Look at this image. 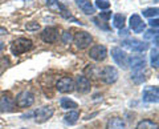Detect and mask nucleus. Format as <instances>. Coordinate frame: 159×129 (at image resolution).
Masks as SVG:
<instances>
[{
  "label": "nucleus",
  "instance_id": "f257e3e1",
  "mask_svg": "<svg viewBox=\"0 0 159 129\" xmlns=\"http://www.w3.org/2000/svg\"><path fill=\"white\" fill-rule=\"evenodd\" d=\"M32 47H33L32 40L25 39V37H19V39H16V40L12 41V44H11V51H12L13 55L19 56V55H23V53L28 52L29 49H32Z\"/></svg>",
  "mask_w": 159,
  "mask_h": 129
},
{
  "label": "nucleus",
  "instance_id": "f03ea898",
  "mask_svg": "<svg viewBox=\"0 0 159 129\" xmlns=\"http://www.w3.org/2000/svg\"><path fill=\"white\" fill-rule=\"evenodd\" d=\"M15 105L19 108H29L34 103V96L29 91H21L15 97Z\"/></svg>",
  "mask_w": 159,
  "mask_h": 129
},
{
  "label": "nucleus",
  "instance_id": "7ed1b4c3",
  "mask_svg": "<svg viewBox=\"0 0 159 129\" xmlns=\"http://www.w3.org/2000/svg\"><path fill=\"white\" fill-rule=\"evenodd\" d=\"M73 41H74V44H76L77 48L84 49V48H86L92 44L93 37H92L90 33H88L85 31H80V32H77L76 35H74Z\"/></svg>",
  "mask_w": 159,
  "mask_h": 129
},
{
  "label": "nucleus",
  "instance_id": "20e7f679",
  "mask_svg": "<svg viewBox=\"0 0 159 129\" xmlns=\"http://www.w3.org/2000/svg\"><path fill=\"white\" fill-rule=\"evenodd\" d=\"M122 47L129 49V51H133V52H145L148 48V45L146 43L139 41L137 39H127V40H123Z\"/></svg>",
  "mask_w": 159,
  "mask_h": 129
},
{
  "label": "nucleus",
  "instance_id": "39448f33",
  "mask_svg": "<svg viewBox=\"0 0 159 129\" xmlns=\"http://www.w3.org/2000/svg\"><path fill=\"white\" fill-rule=\"evenodd\" d=\"M53 113H54V109L52 107H41V108H39L34 111V120H36V122H45L48 121L49 118H51L53 116Z\"/></svg>",
  "mask_w": 159,
  "mask_h": 129
},
{
  "label": "nucleus",
  "instance_id": "423d86ee",
  "mask_svg": "<svg viewBox=\"0 0 159 129\" xmlns=\"http://www.w3.org/2000/svg\"><path fill=\"white\" fill-rule=\"evenodd\" d=\"M101 79H102V81L103 83H106V84H113V83H116L117 81V79H118V71L114 67L111 65H107L101 71Z\"/></svg>",
  "mask_w": 159,
  "mask_h": 129
},
{
  "label": "nucleus",
  "instance_id": "0eeeda50",
  "mask_svg": "<svg viewBox=\"0 0 159 129\" xmlns=\"http://www.w3.org/2000/svg\"><path fill=\"white\" fill-rule=\"evenodd\" d=\"M142 98L145 103H158L159 100L158 87H146L142 92Z\"/></svg>",
  "mask_w": 159,
  "mask_h": 129
},
{
  "label": "nucleus",
  "instance_id": "6e6552de",
  "mask_svg": "<svg viewBox=\"0 0 159 129\" xmlns=\"http://www.w3.org/2000/svg\"><path fill=\"white\" fill-rule=\"evenodd\" d=\"M56 89L61 93H70L74 89V81L70 77H61L60 80L56 83Z\"/></svg>",
  "mask_w": 159,
  "mask_h": 129
},
{
  "label": "nucleus",
  "instance_id": "1a4fd4ad",
  "mask_svg": "<svg viewBox=\"0 0 159 129\" xmlns=\"http://www.w3.org/2000/svg\"><path fill=\"white\" fill-rule=\"evenodd\" d=\"M127 65L131 68V71H145L146 60L142 56H130L127 57Z\"/></svg>",
  "mask_w": 159,
  "mask_h": 129
},
{
  "label": "nucleus",
  "instance_id": "9d476101",
  "mask_svg": "<svg viewBox=\"0 0 159 129\" xmlns=\"http://www.w3.org/2000/svg\"><path fill=\"white\" fill-rule=\"evenodd\" d=\"M106 55H107V49L105 45H93L90 48V51H89V56L96 61L105 60Z\"/></svg>",
  "mask_w": 159,
  "mask_h": 129
},
{
  "label": "nucleus",
  "instance_id": "9b49d317",
  "mask_svg": "<svg viewBox=\"0 0 159 129\" xmlns=\"http://www.w3.org/2000/svg\"><path fill=\"white\" fill-rule=\"evenodd\" d=\"M111 56L114 59V61L117 63V65L122 67V68H126L127 67V55L123 52L121 48L114 47L111 49Z\"/></svg>",
  "mask_w": 159,
  "mask_h": 129
},
{
  "label": "nucleus",
  "instance_id": "f8f14e48",
  "mask_svg": "<svg viewBox=\"0 0 159 129\" xmlns=\"http://www.w3.org/2000/svg\"><path fill=\"white\" fill-rule=\"evenodd\" d=\"M43 41L45 43H54L58 39V28L56 27H47L45 29H43V32L40 33Z\"/></svg>",
  "mask_w": 159,
  "mask_h": 129
},
{
  "label": "nucleus",
  "instance_id": "ddd939ff",
  "mask_svg": "<svg viewBox=\"0 0 159 129\" xmlns=\"http://www.w3.org/2000/svg\"><path fill=\"white\" fill-rule=\"evenodd\" d=\"M74 88H77L80 93H88L90 91V81L86 76H77L76 83H74Z\"/></svg>",
  "mask_w": 159,
  "mask_h": 129
},
{
  "label": "nucleus",
  "instance_id": "4468645a",
  "mask_svg": "<svg viewBox=\"0 0 159 129\" xmlns=\"http://www.w3.org/2000/svg\"><path fill=\"white\" fill-rule=\"evenodd\" d=\"M130 28L135 33H141L145 29V23L142 22V19L139 15H133L130 17Z\"/></svg>",
  "mask_w": 159,
  "mask_h": 129
},
{
  "label": "nucleus",
  "instance_id": "2eb2a0df",
  "mask_svg": "<svg viewBox=\"0 0 159 129\" xmlns=\"http://www.w3.org/2000/svg\"><path fill=\"white\" fill-rule=\"evenodd\" d=\"M0 109L3 112H12L15 109V101L12 97H9L8 95H3L0 97Z\"/></svg>",
  "mask_w": 159,
  "mask_h": 129
},
{
  "label": "nucleus",
  "instance_id": "dca6fc26",
  "mask_svg": "<svg viewBox=\"0 0 159 129\" xmlns=\"http://www.w3.org/2000/svg\"><path fill=\"white\" fill-rule=\"evenodd\" d=\"M106 129H126V124L121 117H111L107 121Z\"/></svg>",
  "mask_w": 159,
  "mask_h": 129
},
{
  "label": "nucleus",
  "instance_id": "f3484780",
  "mask_svg": "<svg viewBox=\"0 0 159 129\" xmlns=\"http://www.w3.org/2000/svg\"><path fill=\"white\" fill-rule=\"evenodd\" d=\"M74 2L77 3V6L81 8L86 15H93L94 12H96V9H94V7L92 6V3L89 2V0H74Z\"/></svg>",
  "mask_w": 159,
  "mask_h": 129
},
{
  "label": "nucleus",
  "instance_id": "a211bd4d",
  "mask_svg": "<svg viewBox=\"0 0 159 129\" xmlns=\"http://www.w3.org/2000/svg\"><path fill=\"white\" fill-rule=\"evenodd\" d=\"M125 23H126V19L123 15L121 13H116L114 15V17H113V26L118 28V29H122V28H125Z\"/></svg>",
  "mask_w": 159,
  "mask_h": 129
},
{
  "label": "nucleus",
  "instance_id": "6ab92c4d",
  "mask_svg": "<svg viewBox=\"0 0 159 129\" xmlns=\"http://www.w3.org/2000/svg\"><path fill=\"white\" fill-rule=\"evenodd\" d=\"M135 129H158V124L152 120H142L137 124Z\"/></svg>",
  "mask_w": 159,
  "mask_h": 129
},
{
  "label": "nucleus",
  "instance_id": "aec40b11",
  "mask_svg": "<svg viewBox=\"0 0 159 129\" xmlns=\"http://www.w3.org/2000/svg\"><path fill=\"white\" fill-rule=\"evenodd\" d=\"M60 104H61L62 109H69V111H72V109L78 107L76 101H73V100H70V98H68V97H62L61 100H60Z\"/></svg>",
  "mask_w": 159,
  "mask_h": 129
},
{
  "label": "nucleus",
  "instance_id": "412c9836",
  "mask_svg": "<svg viewBox=\"0 0 159 129\" xmlns=\"http://www.w3.org/2000/svg\"><path fill=\"white\" fill-rule=\"evenodd\" d=\"M131 80L135 84H142L146 80L145 77V71H133L131 73Z\"/></svg>",
  "mask_w": 159,
  "mask_h": 129
},
{
  "label": "nucleus",
  "instance_id": "4be33fe9",
  "mask_svg": "<svg viewBox=\"0 0 159 129\" xmlns=\"http://www.w3.org/2000/svg\"><path fill=\"white\" fill-rule=\"evenodd\" d=\"M143 37H145V40H152L155 43V45H158V31L157 29H148V31L145 32L143 35Z\"/></svg>",
  "mask_w": 159,
  "mask_h": 129
},
{
  "label": "nucleus",
  "instance_id": "5701e85b",
  "mask_svg": "<svg viewBox=\"0 0 159 129\" xmlns=\"http://www.w3.org/2000/svg\"><path fill=\"white\" fill-rule=\"evenodd\" d=\"M78 117H80V113H78L77 111H70L64 118H65V122H68V124H74V122L78 120Z\"/></svg>",
  "mask_w": 159,
  "mask_h": 129
},
{
  "label": "nucleus",
  "instance_id": "b1692460",
  "mask_svg": "<svg viewBox=\"0 0 159 129\" xmlns=\"http://www.w3.org/2000/svg\"><path fill=\"white\" fill-rule=\"evenodd\" d=\"M150 61H151V65L155 68V69H158V67H159V61H158V48H152V49H151Z\"/></svg>",
  "mask_w": 159,
  "mask_h": 129
},
{
  "label": "nucleus",
  "instance_id": "393cba45",
  "mask_svg": "<svg viewBox=\"0 0 159 129\" xmlns=\"http://www.w3.org/2000/svg\"><path fill=\"white\" fill-rule=\"evenodd\" d=\"M158 12H159L158 8H146V9H143L142 11L143 16H146V17H157Z\"/></svg>",
  "mask_w": 159,
  "mask_h": 129
},
{
  "label": "nucleus",
  "instance_id": "a878e982",
  "mask_svg": "<svg viewBox=\"0 0 159 129\" xmlns=\"http://www.w3.org/2000/svg\"><path fill=\"white\" fill-rule=\"evenodd\" d=\"M60 8H61V15H62V16L65 17V19H68V20H72V22H74V23H80L76 17H73L72 15L69 13V11H68V9L64 7V6H60ZM80 24H81V23H80Z\"/></svg>",
  "mask_w": 159,
  "mask_h": 129
},
{
  "label": "nucleus",
  "instance_id": "bb28decb",
  "mask_svg": "<svg viewBox=\"0 0 159 129\" xmlns=\"http://www.w3.org/2000/svg\"><path fill=\"white\" fill-rule=\"evenodd\" d=\"M96 7L99 9H109L110 8V2H107V0H97Z\"/></svg>",
  "mask_w": 159,
  "mask_h": 129
},
{
  "label": "nucleus",
  "instance_id": "cd10ccee",
  "mask_svg": "<svg viewBox=\"0 0 159 129\" xmlns=\"http://www.w3.org/2000/svg\"><path fill=\"white\" fill-rule=\"evenodd\" d=\"M25 28H27V31H37V29H40V24L34 23V22H31V23L25 24Z\"/></svg>",
  "mask_w": 159,
  "mask_h": 129
},
{
  "label": "nucleus",
  "instance_id": "c85d7f7f",
  "mask_svg": "<svg viewBox=\"0 0 159 129\" xmlns=\"http://www.w3.org/2000/svg\"><path fill=\"white\" fill-rule=\"evenodd\" d=\"M73 40V37H72V33L70 32H68V31H65L62 33V43L64 44H69Z\"/></svg>",
  "mask_w": 159,
  "mask_h": 129
},
{
  "label": "nucleus",
  "instance_id": "c756f323",
  "mask_svg": "<svg viewBox=\"0 0 159 129\" xmlns=\"http://www.w3.org/2000/svg\"><path fill=\"white\" fill-rule=\"evenodd\" d=\"M158 23H159V22H158L157 17H155V19H150V22H148V24H150V27H151L152 29H154V28H155V29L158 28Z\"/></svg>",
  "mask_w": 159,
  "mask_h": 129
},
{
  "label": "nucleus",
  "instance_id": "7c9ffc66",
  "mask_svg": "<svg viewBox=\"0 0 159 129\" xmlns=\"http://www.w3.org/2000/svg\"><path fill=\"white\" fill-rule=\"evenodd\" d=\"M110 16H111V12H103V13L99 15V19H105V20H109Z\"/></svg>",
  "mask_w": 159,
  "mask_h": 129
},
{
  "label": "nucleus",
  "instance_id": "2f4dec72",
  "mask_svg": "<svg viewBox=\"0 0 159 129\" xmlns=\"http://www.w3.org/2000/svg\"><path fill=\"white\" fill-rule=\"evenodd\" d=\"M122 35H123V36H126V35H129V31H127V29H119V36H122Z\"/></svg>",
  "mask_w": 159,
  "mask_h": 129
},
{
  "label": "nucleus",
  "instance_id": "473e14b6",
  "mask_svg": "<svg viewBox=\"0 0 159 129\" xmlns=\"http://www.w3.org/2000/svg\"><path fill=\"white\" fill-rule=\"evenodd\" d=\"M3 35H7V29L4 27H0V36H3Z\"/></svg>",
  "mask_w": 159,
  "mask_h": 129
},
{
  "label": "nucleus",
  "instance_id": "72a5a7b5",
  "mask_svg": "<svg viewBox=\"0 0 159 129\" xmlns=\"http://www.w3.org/2000/svg\"><path fill=\"white\" fill-rule=\"evenodd\" d=\"M57 2H58V0H47V4H48V6H53V4L57 3Z\"/></svg>",
  "mask_w": 159,
  "mask_h": 129
},
{
  "label": "nucleus",
  "instance_id": "f704fd0d",
  "mask_svg": "<svg viewBox=\"0 0 159 129\" xmlns=\"http://www.w3.org/2000/svg\"><path fill=\"white\" fill-rule=\"evenodd\" d=\"M3 48V43H0V49H2Z\"/></svg>",
  "mask_w": 159,
  "mask_h": 129
}]
</instances>
